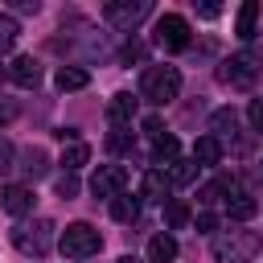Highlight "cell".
I'll return each instance as SVG.
<instances>
[{"label":"cell","instance_id":"1","mask_svg":"<svg viewBox=\"0 0 263 263\" xmlns=\"http://www.w3.org/2000/svg\"><path fill=\"white\" fill-rule=\"evenodd\" d=\"M181 95V70L160 62V66H148L140 74V99H148L152 107H168L173 99Z\"/></svg>","mask_w":263,"mask_h":263},{"label":"cell","instance_id":"2","mask_svg":"<svg viewBox=\"0 0 263 263\" xmlns=\"http://www.w3.org/2000/svg\"><path fill=\"white\" fill-rule=\"evenodd\" d=\"M214 259L218 263H251L259 251H263V238L255 234V230H242V226H234V230H222V234H214Z\"/></svg>","mask_w":263,"mask_h":263},{"label":"cell","instance_id":"3","mask_svg":"<svg viewBox=\"0 0 263 263\" xmlns=\"http://www.w3.org/2000/svg\"><path fill=\"white\" fill-rule=\"evenodd\" d=\"M58 226L49 222V218H33V222H16L12 226V247L21 251V255H29V259H41V255H49V247L58 242V234H53Z\"/></svg>","mask_w":263,"mask_h":263},{"label":"cell","instance_id":"4","mask_svg":"<svg viewBox=\"0 0 263 263\" xmlns=\"http://www.w3.org/2000/svg\"><path fill=\"white\" fill-rule=\"evenodd\" d=\"M58 251L66 259H90L103 251V234L90 226V222H70L62 234H58Z\"/></svg>","mask_w":263,"mask_h":263},{"label":"cell","instance_id":"5","mask_svg":"<svg viewBox=\"0 0 263 263\" xmlns=\"http://www.w3.org/2000/svg\"><path fill=\"white\" fill-rule=\"evenodd\" d=\"M259 74H263V58H255V53H230L222 66H218V78L230 86V90H251L255 82H259Z\"/></svg>","mask_w":263,"mask_h":263},{"label":"cell","instance_id":"6","mask_svg":"<svg viewBox=\"0 0 263 263\" xmlns=\"http://www.w3.org/2000/svg\"><path fill=\"white\" fill-rule=\"evenodd\" d=\"M152 41H156L160 49H168V53L185 49V45H189V21H185L181 12H164V16H156V25H152Z\"/></svg>","mask_w":263,"mask_h":263},{"label":"cell","instance_id":"7","mask_svg":"<svg viewBox=\"0 0 263 263\" xmlns=\"http://www.w3.org/2000/svg\"><path fill=\"white\" fill-rule=\"evenodd\" d=\"M148 12H152L148 0H111V4H103V21L115 25V29H123V33H132Z\"/></svg>","mask_w":263,"mask_h":263},{"label":"cell","instance_id":"8","mask_svg":"<svg viewBox=\"0 0 263 263\" xmlns=\"http://www.w3.org/2000/svg\"><path fill=\"white\" fill-rule=\"evenodd\" d=\"M123 189H127V168H123V164H99V168H95V177H90V193H95V197H107V201H111V197H119Z\"/></svg>","mask_w":263,"mask_h":263},{"label":"cell","instance_id":"9","mask_svg":"<svg viewBox=\"0 0 263 263\" xmlns=\"http://www.w3.org/2000/svg\"><path fill=\"white\" fill-rule=\"evenodd\" d=\"M0 205H4V214H12V218H25V214H33V205H37V193H33V185H4L0 189Z\"/></svg>","mask_w":263,"mask_h":263},{"label":"cell","instance_id":"10","mask_svg":"<svg viewBox=\"0 0 263 263\" xmlns=\"http://www.w3.org/2000/svg\"><path fill=\"white\" fill-rule=\"evenodd\" d=\"M16 168H21L25 185H29V181H37V177H45V173H49V152H45L41 144H29V148H21V152H16Z\"/></svg>","mask_w":263,"mask_h":263},{"label":"cell","instance_id":"11","mask_svg":"<svg viewBox=\"0 0 263 263\" xmlns=\"http://www.w3.org/2000/svg\"><path fill=\"white\" fill-rule=\"evenodd\" d=\"M136 111H140V99H136L132 90H119V95L107 99V119H111V127H132Z\"/></svg>","mask_w":263,"mask_h":263},{"label":"cell","instance_id":"12","mask_svg":"<svg viewBox=\"0 0 263 263\" xmlns=\"http://www.w3.org/2000/svg\"><path fill=\"white\" fill-rule=\"evenodd\" d=\"M4 70H8V82H16L21 90H33V86L41 82V66H37V58H29V53L12 58Z\"/></svg>","mask_w":263,"mask_h":263},{"label":"cell","instance_id":"13","mask_svg":"<svg viewBox=\"0 0 263 263\" xmlns=\"http://www.w3.org/2000/svg\"><path fill=\"white\" fill-rule=\"evenodd\" d=\"M181 160V144H177V136H160V140H152V168H168V164H177Z\"/></svg>","mask_w":263,"mask_h":263},{"label":"cell","instance_id":"14","mask_svg":"<svg viewBox=\"0 0 263 263\" xmlns=\"http://www.w3.org/2000/svg\"><path fill=\"white\" fill-rule=\"evenodd\" d=\"M168 189H173V185H168V177H164L160 168H148V173H144V181H140V197L160 201V205L168 201Z\"/></svg>","mask_w":263,"mask_h":263},{"label":"cell","instance_id":"15","mask_svg":"<svg viewBox=\"0 0 263 263\" xmlns=\"http://www.w3.org/2000/svg\"><path fill=\"white\" fill-rule=\"evenodd\" d=\"M173 259H177V238H173V230L152 234V238H148V263H173Z\"/></svg>","mask_w":263,"mask_h":263},{"label":"cell","instance_id":"16","mask_svg":"<svg viewBox=\"0 0 263 263\" xmlns=\"http://www.w3.org/2000/svg\"><path fill=\"white\" fill-rule=\"evenodd\" d=\"M53 82H58V90H82V86H90V70L86 66H58Z\"/></svg>","mask_w":263,"mask_h":263},{"label":"cell","instance_id":"17","mask_svg":"<svg viewBox=\"0 0 263 263\" xmlns=\"http://www.w3.org/2000/svg\"><path fill=\"white\" fill-rule=\"evenodd\" d=\"M193 160H197V168L218 164V160H222V140H218V136H201V140H193Z\"/></svg>","mask_w":263,"mask_h":263},{"label":"cell","instance_id":"18","mask_svg":"<svg viewBox=\"0 0 263 263\" xmlns=\"http://www.w3.org/2000/svg\"><path fill=\"white\" fill-rule=\"evenodd\" d=\"M160 173L168 177V185H173V189H185V185H193V181H197V173H201V168H197V160L189 156V160H177V164H168V168H160Z\"/></svg>","mask_w":263,"mask_h":263},{"label":"cell","instance_id":"19","mask_svg":"<svg viewBox=\"0 0 263 263\" xmlns=\"http://www.w3.org/2000/svg\"><path fill=\"white\" fill-rule=\"evenodd\" d=\"M234 33H238L242 41H251V37L259 33V4H255V0H247V4L238 8V16H234Z\"/></svg>","mask_w":263,"mask_h":263},{"label":"cell","instance_id":"20","mask_svg":"<svg viewBox=\"0 0 263 263\" xmlns=\"http://www.w3.org/2000/svg\"><path fill=\"white\" fill-rule=\"evenodd\" d=\"M111 218L115 222H136L140 218V193H119V197H111Z\"/></svg>","mask_w":263,"mask_h":263},{"label":"cell","instance_id":"21","mask_svg":"<svg viewBox=\"0 0 263 263\" xmlns=\"http://www.w3.org/2000/svg\"><path fill=\"white\" fill-rule=\"evenodd\" d=\"M226 214H230L234 222H251V218L259 214V201H255L251 193H230V197H226Z\"/></svg>","mask_w":263,"mask_h":263},{"label":"cell","instance_id":"22","mask_svg":"<svg viewBox=\"0 0 263 263\" xmlns=\"http://www.w3.org/2000/svg\"><path fill=\"white\" fill-rule=\"evenodd\" d=\"M234 127H238V111H234V107H218V111L210 115V136L222 140V136H230Z\"/></svg>","mask_w":263,"mask_h":263},{"label":"cell","instance_id":"23","mask_svg":"<svg viewBox=\"0 0 263 263\" xmlns=\"http://www.w3.org/2000/svg\"><path fill=\"white\" fill-rule=\"evenodd\" d=\"M86 160H90V144L74 140V144H66V148H62V168H66V173H78Z\"/></svg>","mask_w":263,"mask_h":263},{"label":"cell","instance_id":"24","mask_svg":"<svg viewBox=\"0 0 263 263\" xmlns=\"http://www.w3.org/2000/svg\"><path fill=\"white\" fill-rule=\"evenodd\" d=\"M189 218H193V214H189V201H185V197H168V201H164V226H168V230H181Z\"/></svg>","mask_w":263,"mask_h":263},{"label":"cell","instance_id":"25","mask_svg":"<svg viewBox=\"0 0 263 263\" xmlns=\"http://www.w3.org/2000/svg\"><path fill=\"white\" fill-rule=\"evenodd\" d=\"M16 37H21V21L0 8V53H8V49L16 45Z\"/></svg>","mask_w":263,"mask_h":263},{"label":"cell","instance_id":"26","mask_svg":"<svg viewBox=\"0 0 263 263\" xmlns=\"http://www.w3.org/2000/svg\"><path fill=\"white\" fill-rule=\"evenodd\" d=\"M132 144H136L132 127H111V136H107V148H111V152H127Z\"/></svg>","mask_w":263,"mask_h":263},{"label":"cell","instance_id":"27","mask_svg":"<svg viewBox=\"0 0 263 263\" xmlns=\"http://www.w3.org/2000/svg\"><path fill=\"white\" fill-rule=\"evenodd\" d=\"M8 168H16V148H12V144L0 136V177H4Z\"/></svg>","mask_w":263,"mask_h":263},{"label":"cell","instance_id":"28","mask_svg":"<svg viewBox=\"0 0 263 263\" xmlns=\"http://www.w3.org/2000/svg\"><path fill=\"white\" fill-rule=\"evenodd\" d=\"M222 193H230V181H214V185H205V189H201V201H205V205H214Z\"/></svg>","mask_w":263,"mask_h":263},{"label":"cell","instance_id":"29","mask_svg":"<svg viewBox=\"0 0 263 263\" xmlns=\"http://www.w3.org/2000/svg\"><path fill=\"white\" fill-rule=\"evenodd\" d=\"M247 119H251V127H255V132H263V95H255V99H251Z\"/></svg>","mask_w":263,"mask_h":263},{"label":"cell","instance_id":"30","mask_svg":"<svg viewBox=\"0 0 263 263\" xmlns=\"http://www.w3.org/2000/svg\"><path fill=\"white\" fill-rule=\"evenodd\" d=\"M74 193H78V177L74 173H62L58 177V197H74Z\"/></svg>","mask_w":263,"mask_h":263},{"label":"cell","instance_id":"31","mask_svg":"<svg viewBox=\"0 0 263 263\" xmlns=\"http://www.w3.org/2000/svg\"><path fill=\"white\" fill-rule=\"evenodd\" d=\"M197 230H201V234H218V214L201 210V214H197Z\"/></svg>","mask_w":263,"mask_h":263},{"label":"cell","instance_id":"32","mask_svg":"<svg viewBox=\"0 0 263 263\" xmlns=\"http://www.w3.org/2000/svg\"><path fill=\"white\" fill-rule=\"evenodd\" d=\"M144 132H148L152 140H160V136H164V127H160V115H148V119H144Z\"/></svg>","mask_w":263,"mask_h":263},{"label":"cell","instance_id":"33","mask_svg":"<svg viewBox=\"0 0 263 263\" xmlns=\"http://www.w3.org/2000/svg\"><path fill=\"white\" fill-rule=\"evenodd\" d=\"M140 58H144V45H136V41H132V45L123 49V62H140Z\"/></svg>","mask_w":263,"mask_h":263},{"label":"cell","instance_id":"34","mask_svg":"<svg viewBox=\"0 0 263 263\" xmlns=\"http://www.w3.org/2000/svg\"><path fill=\"white\" fill-rule=\"evenodd\" d=\"M12 8H16V12H41V4H37V0H16Z\"/></svg>","mask_w":263,"mask_h":263},{"label":"cell","instance_id":"35","mask_svg":"<svg viewBox=\"0 0 263 263\" xmlns=\"http://www.w3.org/2000/svg\"><path fill=\"white\" fill-rule=\"evenodd\" d=\"M197 12H201V16H205V21H214V16H218V12H222V8H218V4H201V8H197Z\"/></svg>","mask_w":263,"mask_h":263},{"label":"cell","instance_id":"36","mask_svg":"<svg viewBox=\"0 0 263 263\" xmlns=\"http://www.w3.org/2000/svg\"><path fill=\"white\" fill-rule=\"evenodd\" d=\"M12 115H16V107H12V103H0V123H8Z\"/></svg>","mask_w":263,"mask_h":263},{"label":"cell","instance_id":"37","mask_svg":"<svg viewBox=\"0 0 263 263\" xmlns=\"http://www.w3.org/2000/svg\"><path fill=\"white\" fill-rule=\"evenodd\" d=\"M115 263H140V259H136V255H119Z\"/></svg>","mask_w":263,"mask_h":263},{"label":"cell","instance_id":"38","mask_svg":"<svg viewBox=\"0 0 263 263\" xmlns=\"http://www.w3.org/2000/svg\"><path fill=\"white\" fill-rule=\"evenodd\" d=\"M4 78H8V70H4V66H0V82H4Z\"/></svg>","mask_w":263,"mask_h":263}]
</instances>
